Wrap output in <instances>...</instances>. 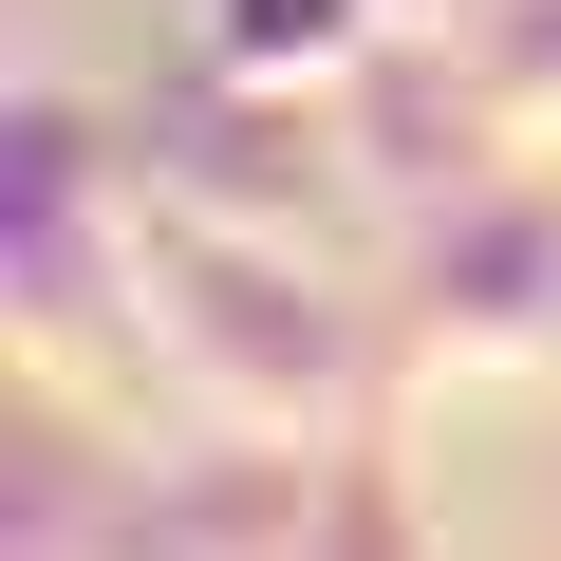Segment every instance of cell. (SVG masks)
Returning <instances> with one entry per match:
<instances>
[{"mask_svg": "<svg viewBox=\"0 0 561 561\" xmlns=\"http://www.w3.org/2000/svg\"><path fill=\"white\" fill-rule=\"evenodd\" d=\"M393 300H356V280L319 243L280 225H187L150 206V280H131V375L187 412V431H262V449H356L393 412Z\"/></svg>", "mask_w": 561, "mask_h": 561, "instance_id": "1", "label": "cell"}, {"mask_svg": "<svg viewBox=\"0 0 561 561\" xmlns=\"http://www.w3.org/2000/svg\"><path fill=\"white\" fill-rule=\"evenodd\" d=\"M431 38L486 76V113L524 150H561V0H431Z\"/></svg>", "mask_w": 561, "mask_h": 561, "instance_id": "4", "label": "cell"}, {"mask_svg": "<svg viewBox=\"0 0 561 561\" xmlns=\"http://www.w3.org/2000/svg\"><path fill=\"white\" fill-rule=\"evenodd\" d=\"M300 561H431V524H412V468L356 431V449H319V505H300Z\"/></svg>", "mask_w": 561, "mask_h": 561, "instance_id": "5", "label": "cell"}, {"mask_svg": "<svg viewBox=\"0 0 561 561\" xmlns=\"http://www.w3.org/2000/svg\"><path fill=\"white\" fill-rule=\"evenodd\" d=\"M393 337L431 375H542L561 356V150L393 225Z\"/></svg>", "mask_w": 561, "mask_h": 561, "instance_id": "2", "label": "cell"}, {"mask_svg": "<svg viewBox=\"0 0 561 561\" xmlns=\"http://www.w3.org/2000/svg\"><path fill=\"white\" fill-rule=\"evenodd\" d=\"M412 38V0H206V76L243 94H356Z\"/></svg>", "mask_w": 561, "mask_h": 561, "instance_id": "3", "label": "cell"}]
</instances>
